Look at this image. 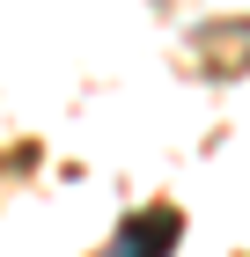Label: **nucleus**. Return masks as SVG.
Returning a JSON list of instances; mask_svg holds the SVG:
<instances>
[{"label": "nucleus", "instance_id": "nucleus-1", "mask_svg": "<svg viewBox=\"0 0 250 257\" xmlns=\"http://www.w3.org/2000/svg\"><path fill=\"white\" fill-rule=\"evenodd\" d=\"M177 235H184V220H177L170 206H162V213H133V220L111 235V250H103V257H170Z\"/></svg>", "mask_w": 250, "mask_h": 257}]
</instances>
